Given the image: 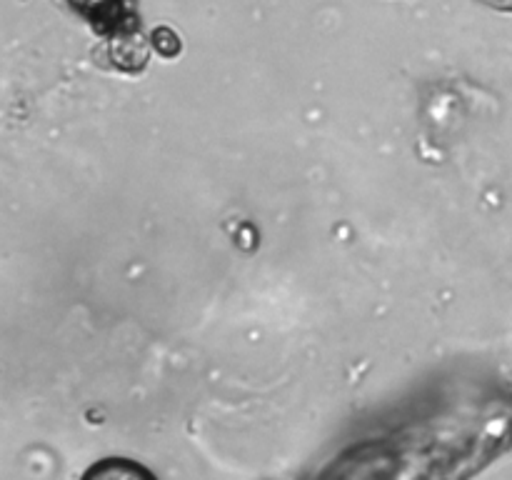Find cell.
Here are the masks:
<instances>
[{
    "mask_svg": "<svg viewBox=\"0 0 512 480\" xmlns=\"http://www.w3.org/2000/svg\"><path fill=\"white\" fill-rule=\"evenodd\" d=\"M490 3L500 5V8H508V10H512V0H490Z\"/></svg>",
    "mask_w": 512,
    "mask_h": 480,
    "instance_id": "obj_1",
    "label": "cell"
}]
</instances>
